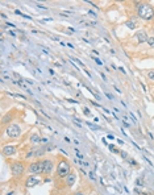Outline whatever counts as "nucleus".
<instances>
[{"label":"nucleus","instance_id":"obj_12","mask_svg":"<svg viewBox=\"0 0 154 195\" xmlns=\"http://www.w3.org/2000/svg\"><path fill=\"white\" fill-rule=\"evenodd\" d=\"M41 140H42V138L38 136V133H33L31 136V143L32 144H41Z\"/></svg>","mask_w":154,"mask_h":195},{"label":"nucleus","instance_id":"obj_30","mask_svg":"<svg viewBox=\"0 0 154 195\" xmlns=\"http://www.w3.org/2000/svg\"><path fill=\"white\" fill-rule=\"evenodd\" d=\"M24 81H25L26 83H29V84H33V81H31V79H24Z\"/></svg>","mask_w":154,"mask_h":195},{"label":"nucleus","instance_id":"obj_36","mask_svg":"<svg viewBox=\"0 0 154 195\" xmlns=\"http://www.w3.org/2000/svg\"><path fill=\"white\" fill-rule=\"evenodd\" d=\"M74 195H86V194H84V193H81V191H79V193H75Z\"/></svg>","mask_w":154,"mask_h":195},{"label":"nucleus","instance_id":"obj_28","mask_svg":"<svg viewBox=\"0 0 154 195\" xmlns=\"http://www.w3.org/2000/svg\"><path fill=\"white\" fill-rule=\"evenodd\" d=\"M129 116H130V119H132V120H133V122H134V123L137 122V120H136V117H134V115H133V114H129Z\"/></svg>","mask_w":154,"mask_h":195},{"label":"nucleus","instance_id":"obj_7","mask_svg":"<svg viewBox=\"0 0 154 195\" xmlns=\"http://www.w3.org/2000/svg\"><path fill=\"white\" fill-rule=\"evenodd\" d=\"M1 153L4 157H12V156L17 154V146L15 145H3Z\"/></svg>","mask_w":154,"mask_h":195},{"label":"nucleus","instance_id":"obj_11","mask_svg":"<svg viewBox=\"0 0 154 195\" xmlns=\"http://www.w3.org/2000/svg\"><path fill=\"white\" fill-rule=\"evenodd\" d=\"M12 119H13V116H12L9 112H8V114L1 119V124H3V125H9V123L12 122Z\"/></svg>","mask_w":154,"mask_h":195},{"label":"nucleus","instance_id":"obj_22","mask_svg":"<svg viewBox=\"0 0 154 195\" xmlns=\"http://www.w3.org/2000/svg\"><path fill=\"white\" fill-rule=\"evenodd\" d=\"M75 153H76V157H78V158H81V159H83V154H82L81 152H79L78 149H75Z\"/></svg>","mask_w":154,"mask_h":195},{"label":"nucleus","instance_id":"obj_35","mask_svg":"<svg viewBox=\"0 0 154 195\" xmlns=\"http://www.w3.org/2000/svg\"><path fill=\"white\" fill-rule=\"evenodd\" d=\"M141 87H142V90H144V91H146V87H145L144 83H141Z\"/></svg>","mask_w":154,"mask_h":195},{"label":"nucleus","instance_id":"obj_2","mask_svg":"<svg viewBox=\"0 0 154 195\" xmlns=\"http://www.w3.org/2000/svg\"><path fill=\"white\" fill-rule=\"evenodd\" d=\"M71 167H70V162L66 158H59L58 164H57V171H55V175L59 179H65L67 175L70 174Z\"/></svg>","mask_w":154,"mask_h":195},{"label":"nucleus","instance_id":"obj_15","mask_svg":"<svg viewBox=\"0 0 154 195\" xmlns=\"http://www.w3.org/2000/svg\"><path fill=\"white\" fill-rule=\"evenodd\" d=\"M44 152H45V150H44V149H38L37 152H36V156H34V157H36V158L42 157V156H44Z\"/></svg>","mask_w":154,"mask_h":195},{"label":"nucleus","instance_id":"obj_6","mask_svg":"<svg viewBox=\"0 0 154 195\" xmlns=\"http://www.w3.org/2000/svg\"><path fill=\"white\" fill-rule=\"evenodd\" d=\"M55 164L52 158H42V174L44 175H52L54 171Z\"/></svg>","mask_w":154,"mask_h":195},{"label":"nucleus","instance_id":"obj_9","mask_svg":"<svg viewBox=\"0 0 154 195\" xmlns=\"http://www.w3.org/2000/svg\"><path fill=\"white\" fill-rule=\"evenodd\" d=\"M75 181H76V174H75V171L74 170H71L69 175L65 178V185H66L69 188H71L74 186V183H75Z\"/></svg>","mask_w":154,"mask_h":195},{"label":"nucleus","instance_id":"obj_21","mask_svg":"<svg viewBox=\"0 0 154 195\" xmlns=\"http://www.w3.org/2000/svg\"><path fill=\"white\" fill-rule=\"evenodd\" d=\"M87 124H88V127H90L91 129H100V127H97V125H94V124H91V123H88V122H87Z\"/></svg>","mask_w":154,"mask_h":195},{"label":"nucleus","instance_id":"obj_24","mask_svg":"<svg viewBox=\"0 0 154 195\" xmlns=\"http://www.w3.org/2000/svg\"><path fill=\"white\" fill-rule=\"evenodd\" d=\"M83 111H84V115H86V116H91L90 110H88V108H84V110H83Z\"/></svg>","mask_w":154,"mask_h":195},{"label":"nucleus","instance_id":"obj_23","mask_svg":"<svg viewBox=\"0 0 154 195\" xmlns=\"http://www.w3.org/2000/svg\"><path fill=\"white\" fill-rule=\"evenodd\" d=\"M129 164L132 165V166H137V162H136L133 158H129Z\"/></svg>","mask_w":154,"mask_h":195},{"label":"nucleus","instance_id":"obj_17","mask_svg":"<svg viewBox=\"0 0 154 195\" xmlns=\"http://www.w3.org/2000/svg\"><path fill=\"white\" fill-rule=\"evenodd\" d=\"M70 60H71V61H75V62H76V63H79V65H81V66L83 67V69H86V66H84V63H83V62H81V61H79V60H78V58H74V57H71V58H70Z\"/></svg>","mask_w":154,"mask_h":195},{"label":"nucleus","instance_id":"obj_4","mask_svg":"<svg viewBox=\"0 0 154 195\" xmlns=\"http://www.w3.org/2000/svg\"><path fill=\"white\" fill-rule=\"evenodd\" d=\"M4 132H5V135H7L9 138H19L20 136H21V133H23L21 127H20L19 124H15V123H11L9 125L5 127Z\"/></svg>","mask_w":154,"mask_h":195},{"label":"nucleus","instance_id":"obj_19","mask_svg":"<svg viewBox=\"0 0 154 195\" xmlns=\"http://www.w3.org/2000/svg\"><path fill=\"white\" fill-rule=\"evenodd\" d=\"M88 177H90V178L92 179V181H95V179H96V175H95L94 171H90V173H88Z\"/></svg>","mask_w":154,"mask_h":195},{"label":"nucleus","instance_id":"obj_37","mask_svg":"<svg viewBox=\"0 0 154 195\" xmlns=\"http://www.w3.org/2000/svg\"><path fill=\"white\" fill-rule=\"evenodd\" d=\"M105 95H107V96H108V98H109V99H113V96H112V95H111V94H105Z\"/></svg>","mask_w":154,"mask_h":195},{"label":"nucleus","instance_id":"obj_1","mask_svg":"<svg viewBox=\"0 0 154 195\" xmlns=\"http://www.w3.org/2000/svg\"><path fill=\"white\" fill-rule=\"evenodd\" d=\"M137 15L145 21H152L154 19V7L150 3H140L137 8Z\"/></svg>","mask_w":154,"mask_h":195},{"label":"nucleus","instance_id":"obj_18","mask_svg":"<svg viewBox=\"0 0 154 195\" xmlns=\"http://www.w3.org/2000/svg\"><path fill=\"white\" fill-rule=\"evenodd\" d=\"M147 78H149L150 81H154V70H150V71L147 73Z\"/></svg>","mask_w":154,"mask_h":195},{"label":"nucleus","instance_id":"obj_40","mask_svg":"<svg viewBox=\"0 0 154 195\" xmlns=\"http://www.w3.org/2000/svg\"><path fill=\"white\" fill-rule=\"evenodd\" d=\"M12 194H13V191H11V193H8L7 195H12Z\"/></svg>","mask_w":154,"mask_h":195},{"label":"nucleus","instance_id":"obj_31","mask_svg":"<svg viewBox=\"0 0 154 195\" xmlns=\"http://www.w3.org/2000/svg\"><path fill=\"white\" fill-rule=\"evenodd\" d=\"M7 26H9V28H15V25L13 24H11V23H7V24H5Z\"/></svg>","mask_w":154,"mask_h":195},{"label":"nucleus","instance_id":"obj_33","mask_svg":"<svg viewBox=\"0 0 154 195\" xmlns=\"http://www.w3.org/2000/svg\"><path fill=\"white\" fill-rule=\"evenodd\" d=\"M118 69H120V70H121V71H123L124 74H126V71H125V69H124V67H118Z\"/></svg>","mask_w":154,"mask_h":195},{"label":"nucleus","instance_id":"obj_25","mask_svg":"<svg viewBox=\"0 0 154 195\" xmlns=\"http://www.w3.org/2000/svg\"><path fill=\"white\" fill-rule=\"evenodd\" d=\"M88 15H90L91 17H94V19H95V17H96V13L92 12V11H88Z\"/></svg>","mask_w":154,"mask_h":195},{"label":"nucleus","instance_id":"obj_29","mask_svg":"<svg viewBox=\"0 0 154 195\" xmlns=\"http://www.w3.org/2000/svg\"><path fill=\"white\" fill-rule=\"evenodd\" d=\"M38 8H42V9H47V7H45V5H41V4H37Z\"/></svg>","mask_w":154,"mask_h":195},{"label":"nucleus","instance_id":"obj_27","mask_svg":"<svg viewBox=\"0 0 154 195\" xmlns=\"http://www.w3.org/2000/svg\"><path fill=\"white\" fill-rule=\"evenodd\" d=\"M47 141H49V140H47L46 137H44L42 140H41V144H47Z\"/></svg>","mask_w":154,"mask_h":195},{"label":"nucleus","instance_id":"obj_5","mask_svg":"<svg viewBox=\"0 0 154 195\" xmlns=\"http://www.w3.org/2000/svg\"><path fill=\"white\" fill-rule=\"evenodd\" d=\"M26 173L29 175H37L42 174V159H36L33 162H29L26 167Z\"/></svg>","mask_w":154,"mask_h":195},{"label":"nucleus","instance_id":"obj_14","mask_svg":"<svg viewBox=\"0 0 154 195\" xmlns=\"http://www.w3.org/2000/svg\"><path fill=\"white\" fill-rule=\"evenodd\" d=\"M147 45H149V48H154V36H150L147 38Z\"/></svg>","mask_w":154,"mask_h":195},{"label":"nucleus","instance_id":"obj_32","mask_svg":"<svg viewBox=\"0 0 154 195\" xmlns=\"http://www.w3.org/2000/svg\"><path fill=\"white\" fill-rule=\"evenodd\" d=\"M9 34L12 37H16V33H15V32H12V31H9Z\"/></svg>","mask_w":154,"mask_h":195},{"label":"nucleus","instance_id":"obj_38","mask_svg":"<svg viewBox=\"0 0 154 195\" xmlns=\"http://www.w3.org/2000/svg\"><path fill=\"white\" fill-rule=\"evenodd\" d=\"M108 138H109V140H113L115 137H113V136H112V135H108Z\"/></svg>","mask_w":154,"mask_h":195},{"label":"nucleus","instance_id":"obj_13","mask_svg":"<svg viewBox=\"0 0 154 195\" xmlns=\"http://www.w3.org/2000/svg\"><path fill=\"white\" fill-rule=\"evenodd\" d=\"M125 26H128L129 29H136V26H137V21H136V20H129V21L125 23Z\"/></svg>","mask_w":154,"mask_h":195},{"label":"nucleus","instance_id":"obj_39","mask_svg":"<svg viewBox=\"0 0 154 195\" xmlns=\"http://www.w3.org/2000/svg\"><path fill=\"white\" fill-rule=\"evenodd\" d=\"M49 73L52 74V75H54V70H53V69H50V70H49Z\"/></svg>","mask_w":154,"mask_h":195},{"label":"nucleus","instance_id":"obj_16","mask_svg":"<svg viewBox=\"0 0 154 195\" xmlns=\"http://www.w3.org/2000/svg\"><path fill=\"white\" fill-rule=\"evenodd\" d=\"M134 183H136V186H140V187H142V186H144V179H142V178H137Z\"/></svg>","mask_w":154,"mask_h":195},{"label":"nucleus","instance_id":"obj_26","mask_svg":"<svg viewBox=\"0 0 154 195\" xmlns=\"http://www.w3.org/2000/svg\"><path fill=\"white\" fill-rule=\"evenodd\" d=\"M121 156H123V158H128V154H126V152H120Z\"/></svg>","mask_w":154,"mask_h":195},{"label":"nucleus","instance_id":"obj_20","mask_svg":"<svg viewBox=\"0 0 154 195\" xmlns=\"http://www.w3.org/2000/svg\"><path fill=\"white\" fill-rule=\"evenodd\" d=\"M108 148H109V150H112V152L118 153V150H117V148H116V146H113V145H108Z\"/></svg>","mask_w":154,"mask_h":195},{"label":"nucleus","instance_id":"obj_10","mask_svg":"<svg viewBox=\"0 0 154 195\" xmlns=\"http://www.w3.org/2000/svg\"><path fill=\"white\" fill-rule=\"evenodd\" d=\"M134 37H136V40H137L138 44L147 42V38H149V36H147V33H146L145 31H138V32H136Z\"/></svg>","mask_w":154,"mask_h":195},{"label":"nucleus","instance_id":"obj_8","mask_svg":"<svg viewBox=\"0 0 154 195\" xmlns=\"http://www.w3.org/2000/svg\"><path fill=\"white\" fill-rule=\"evenodd\" d=\"M42 182V179H40V178H37L36 175H29L28 178L25 179V187H34V186H37V185H40V183Z\"/></svg>","mask_w":154,"mask_h":195},{"label":"nucleus","instance_id":"obj_3","mask_svg":"<svg viewBox=\"0 0 154 195\" xmlns=\"http://www.w3.org/2000/svg\"><path fill=\"white\" fill-rule=\"evenodd\" d=\"M28 164H25L24 161H13L11 164V173L13 178H21L25 174Z\"/></svg>","mask_w":154,"mask_h":195},{"label":"nucleus","instance_id":"obj_34","mask_svg":"<svg viewBox=\"0 0 154 195\" xmlns=\"http://www.w3.org/2000/svg\"><path fill=\"white\" fill-rule=\"evenodd\" d=\"M95 61H96V63H97V65H102V61H99L97 58H95Z\"/></svg>","mask_w":154,"mask_h":195}]
</instances>
